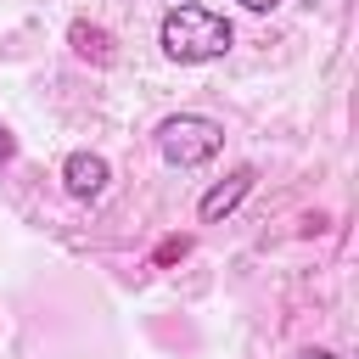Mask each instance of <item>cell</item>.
<instances>
[{"label":"cell","mask_w":359,"mask_h":359,"mask_svg":"<svg viewBox=\"0 0 359 359\" xmlns=\"http://www.w3.org/2000/svg\"><path fill=\"white\" fill-rule=\"evenodd\" d=\"M224 151V123L202 118V112H174L157 123V157L168 168H202Z\"/></svg>","instance_id":"cell-2"},{"label":"cell","mask_w":359,"mask_h":359,"mask_svg":"<svg viewBox=\"0 0 359 359\" xmlns=\"http://www.w3.org/2000/svg\"><path fill=\"white\" fill-rule=\"evenodd\" d=\"M303 359H342V353H331V348H309Z\"/></svg>","instance_id":"cell-8"},{"label":"cell","mask_w":359,"mask_h":359,"mask_svg":"<svg viewBox=\"0 0 359 359\" xmlns=\"http://www.w3.org/2000/svg\"><path fill=\"white\" fill-rule=\"evenodd\" d=\"M236 6H247V11H275L280 0H236Z\"/></svg>","instance_id":"cell-7"},{"label":"cell","mask_w":359,"mask_h":359,"mask_svg":"<svg viewBox=\"0 0 359 359\" xmlns=\"http://www.w3.org/2000/svg\"><path fill=\"white\" fill-rule=\"evenodd\" d=\"M107 180H112V168H107L101 151H67L62 157V185H67L73 202H95L107 191Z\"/></svg>","instance_id":"cell-3"},{"label":"cell","mask_w":359,"mask_h":359,"mask_svg":"<svg viewBox=\"0 0 359 359\" xmlns=\"http://www.w3.org/2000/svg\"><path fill=\"white\" fill-rule=\"evenodd\" d=\"M157 45H163L168 62H180V67H202V62H219V56L236 45V28H230V17L213 11V6L180 0V6L163 11V22H157Z\"/></svg>","instance_id":"cell-1"},{"label":"cell","mask_w":359,"mask_h":359,"mask_svg":"<svg viewBox=\"0 0 359 359\" xmlns=\"http://www.w3.org/2000/svg\"><path fill=\"white\" fill-rule=\"evenodd\" d=\"M67 39H73V50H79L84 62H95V67L112 62V34H107V28H95V22H73Z\"/></svg>","instance_id":"cell-5"},{"label":"cell","mask_w":359,"mask_h":359,"mask_svg":"<svg viewBox=\"0 0 359 359\" xmlns=\"http://www.w3.org/2000/svg\"><path fill=\"white\" fill-rule=\"evenodd\" d=\"M11 151H17V140H11V129H0V163H11Z\"/></svg>","instance_id":"cell-6"},{"label":"cell","mask_w":359,"mask_h":359,"mask_svg":"<svg viewBox=\"0 0 359 359\" xmlns=\"http://www.w3.org/2000/svg\"><path fill=\"white\" fill-rule=\"evenodd\" d=\"M252 185H258V168H236L230 180H219V185H208V191H202V202H196V219H202V224H219V219H230Z\"/></svg>","instance_id":"cell-4"}]
</instances>
